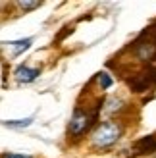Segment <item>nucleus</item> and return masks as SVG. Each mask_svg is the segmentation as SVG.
<instances>
[{
    "instance_id": "f257e3e1",
    "label": "nucleus",
    "mask_w": 156,
    "mask_h": 158,
    "mask_svg": "<svg viewBox=\"0 0 156 158\" xmlns=\"http://www.w3.org/2000/svg\"><path fill=\"white\" fill-rule=\"evenodd\" d=\"M120 135H121V127L118 123L116 122H104L92 131L91 143L95 148H106V147H112L116 141L120 139Z\"/></svg>"
},
{
    "instance_id": "f03ea898",
    "label": "nucleus",
    "mask_w": 156,
    "mask_h": 158,
    "mask_svg": "<svg viewBox=\"0 0 156 158\" xmlns=\"http://www.w3.org/2000/svg\"><path fill=\"white\" fill-rule=\"evenodd\" d=\"M95 120H96V112H89L87 108L83 110L81 106H77L73 110V116H72V120H69V125H68V137L79 139L92 125Z\"/></svg>"
},
{
    "instance_id": "7ed1b4c3",
    "label": "nucleus",
    "mask_w": 156,
    "mask_h": 158,
    "mask_svg": "<svg viewBox=\"0 0 156 158\" xmlns=\"http://www.w3.org/2000/svg\"><path fill=\"white\" fill-rule=\"evenodd\" d=\"M37 75H39V69H31L27 66H19L15 69V79L21 83H31L33 79H37Z\"/></svg>"
},
{
    "instance_id": "20e7f679",
    "label": "nucleus",
    "mask_w": 156,
    "mask_h": 158,
    "mask_svg": "<svg viewBox=\"0 0 156 158\" xmlns=\"http://www.w3.org/2000/svg\"><path fill=\"white\" fill-rule=\"evenodd\" d=\"M154 151H156V139L154 137H146V139L137 143V152L139 154H149V152H154Z\"/></svg>"
},
{
    "instance_id": "39448f33",
    "label": "nucleus",
    "mask_w": 156,
    "mask_h": 158,
    "mask_svg": "<svg viewBox=\"0 0 156 158\" xmlns=\"http://www.w3.org/2000/svg\"><path fill=\"white\" fill-rule=\"evenodd\" d=\"M14 46V54H19L21 50H27L31 44V39H25V41H18V43H10Z\"/></svg>"
},
{
    "instance_id": "423d86ee",
    "label": "nucleus",
    "mask_w": 156,
    "mask_h": 158,
    "mask_svg": "<svg viewBox=\"0 0 156 158\" xmlns=\"http://www.w3.org/2000/svg\"><path fill=\"white\" fill-rule=\"evenodd\" d=\"M98 83H100V89H108L112 85V79L108 77V73H98Z\"/></svg>"
},
{
    "instance_id": "0eeeda50",
    "label": "nucleus",
    "mask_w": 156,
    "mask_h": 158,
    "mask_svg": "<svg viewBox=\"0 0 156 158\" xmlns=\"http://www.w3.org/2000/svg\"><path fill=\"white\" fill-rule=\"evenodd\" d=\"M41 6V2H19L21 10H35V8Z\"/></svg>"
},
{
    "instance_id": "6e6552de",
    "label": "nucleus",
    "mask_w": 156,
    "mask_h": 158,
    "mask_svg": "<svg viewBox=\"0 0 156 158\" xmlns=\"http://www.w3.org/2000/svg\"><path fill=\"white\" fill-rule=\"evenodd\" d=\"M2 158H31V156H25V154H4Z\"/></svg>"
}]
</instances>
